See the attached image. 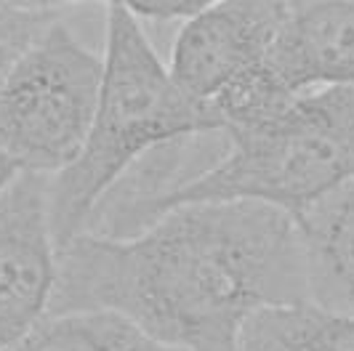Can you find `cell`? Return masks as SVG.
<instances>
[{"mask_svg":"<svg viewBox=\"0 0 354 351\" xmlns=\"http://www.w3.org/2000/svg\"><path fill=\"white\" fill-rule=\"evenodd\" d=\"M306 301L290 213L195 202L131 237L83 231L59 250L51 314L109 309L181 351H237L250 316Z\"/></svg>","mask_w":354,"mask_h":351,"instance_id":"6da1fadb","label":"cell"},{"mask_svg":"<svg viewBox=\"0 0 354 351\" xmlns=\"http://www.w3.org/2000/svg\"><path fill=\"white\" fill-rule=\"evenodd\" d=\"M221 133L213 106L174 83L142 21L125 3H106L104 80L83 152L48 178L59 250L88 229L96 208L144 158L178 141Z\"/></svg>","mask_w":354,"mask_h":351,"instance_id":"7a4b0ae2","label":"cell"},{"mask_svg":"<svg viewBox=\"0 0 354 351\" xmlns=\"http://www.w3.org/2000/svg\"><path fill=\"white\" fill-rule=\"evenodd\" d=\"M349 178L354 88H328L299 96L272 123L230 136L224 155L208 171L152 208L149 224L195 202H259L296 216Z\"/></svg>","mask_w":354,"mask_h":351,"instance_id":"3957f363","label":"cell"},{"mask_svg":"<svg viewBox=\"0 0 354 351\" xmlns=\"http://www.w3.org/2000/svg\"><path fill=\"white\" fill-rule=\"evenodd\" d=\"M104 56L56 19L21 48L0 86V158L19 173L53 178L88 139Z\"/></svg>","mask_w":354,"mask_h":351,"instance_id":"277c9868","label":"cell"},{"mask_svg":"<svg viewBox=\"0 0 354 351\" xmlns=\"http://www.w3.org/2000/svg\"><path fill=\"white\" fill-rule=\"evenodd\" d=\"M56 280L48 178L17 173L0 192V351H14L51 314Z\"/></svg>","mask_w":354,"mask_h":351,"instance_id":"5b68a950","label":"cell"},{"mask_svg":"<svg viewBox=\"0 0 354 351\" xmlns=\"http://www.w3.org/2000/svg\"><path fill=\"white\" fill-rule=\"evenodd\" d=\"M288 3L224 0L208 3L181 24L168 72L189 99L208 104L250 67L264 61L283 27Z\"/></svg>","mask_w":354,"mask_h":351,"instance_id":"8992f818","label":"cell"},{"mask_svg":"<svg viewBox=\"0 0 354 351\" xmlns=\"http://www.w3.org/2000/svg\"><path fill=\"white\" fill-rule=\"evenodd\" d=\"M266 64L293 96L354 88V0L288 3Z\"/></svg>","mask_w":354,"mask_h":351,"instance_id":"52a82bcc","label":"cell"},{"mask_svg":"<svg viewBox=\"0 0 354 351\" xmlns=\"http://www.w3.org/2000/svg\"><path fill=\"white\" fill-rule=\"evenodd\" d=\"M306 301L354 316V178L293 216Z\"/></svg>","mask_w":354,"mask_h":351,"instance_id":"ba28073f","label":"cell"},{"mask_svg":"<svg viewBox=\"0 0 354 351\" xmlns=\"http://www.w3.org/2000/svg\"><path fill=\"white\" fill-rule=\"evenodd\" d=\"M237 351H354V316L299 301L250 316Z\"/></svg>","mask_w":354,"mask_h":351,"instance_id":"9c48e42d","label":"cell"},{"mask_svg":"<svg viewBox=\"0 0 354 351\" xmlns=\"http://www.w3.org/2000/svg\"><path fill=\"white\" fill-rule=\"evenodd\" d=\"M14 351H181L109 309L48 314Z\"/></svg>","mask_w":354,"mask_h":351,"instance_id":"30bf717a","label":"cell"},{"mask_svg":"<svg viewBox=\"0 0 354 351\" xmlns=\"http://www.w3.org/2000/svg\"><path fill=\"white\" fill-rule=\"evenodd\" d=\"M59 3H14L0 0V43L27 48L46 27L62 19Z\"/></svg>","mask_w":354,"mask_h":351,"instance_id":"8fae6325","label":"cell"},{"mask_svg":"<svg viewBox=\"0 0 354 351\" xmlns=\"http://www.w3.org/2000/svg\"><path fill=\"white\" fill-rule=\"evenodd\" d=\"M131 8V14L139 21H152V24H187L189 19H195L208 0H144V3H125Z\"/></svg>","mask_w":354,"mask_h":351,"instance_id":"7c38bea8","label":"cell"},{"mask_svg":"<svg viewBox=\"0 0 354 351\" xmlns=\"http://www.w3.org/2000/svg\"><path fill=\"white\" fill-rule=\"evenodd\" d=\"M21 48L17 46H8V43H0V86H3V80H6V75L11 70V64H14V59L19 56Z\"/></svg>","mask_w":354,"mask_h":351,"instance_id":"4fadbf2b","label":"cell"},{"mask_svg":"<svg viewBox=\"0 0 354 351\" xmlns=\"http://www.w3.org/2000/svg\"><path fill=\"white\" fill-rule=\"evenodd\" d=\"M17 173H19V171L11 165V162H8V160L0 158V192H3V189H6L11 181H14V176H17Z\"/></svg>","mask_w":354,"mask_h":351,"instance_id":"5bb4252c","label":"cell"}]
</instances>
